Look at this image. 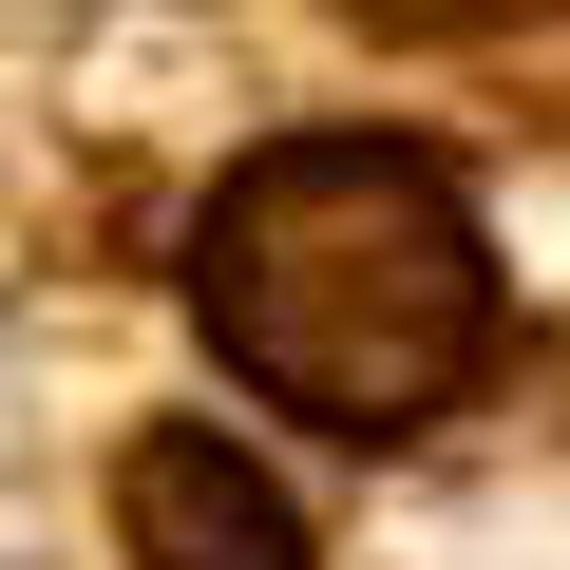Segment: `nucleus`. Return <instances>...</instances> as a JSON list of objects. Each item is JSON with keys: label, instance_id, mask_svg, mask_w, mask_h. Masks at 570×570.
Segmentation results:
<instances>
[{"label": "nucleus", "instance_id": "7ed1b4c3", "mask_svg": "<svg viewBox=\"0 0 570 570\" xmlns=\"http://www.w3.org/2000/svg\"><path fill=\"white\" fill-rule=\"evenodd\" d=\"M343 20H381V39H494V20H551V0H343Z\"/></svg>", "mask_w": 570, "mask_h": 570}, {"label": "nucleus", "instance_id": "f257e3e1", "mask_svg": "<svg viewBox=\"0 0 570 570\" xmlns=\"http://www.w3.org/2000/svg\"><path fill=\"white\" fill-rule=\"evenodd\" d=\"M190 305L247 400L324 419V438H419L494 362V228L400 134H285L209 190Z\"/></svg>", "mask_w": 570, "mask_h": 570}, {"label": "nucleus", "instance_id": "f03ea898", "mask_svg": "<svg viewBox=\"0 0 570 570\" xmlns=\"http://www.w3.org/2000/svg\"><path fill=\"white\" fill-rule=\"evenodd\" d=\"M115 532H134V570H305V513H285V475H266V456H228L209 419L134 438Z\"/></svg>", "mask_w": 570, "mask_h": 570}]
</instances>
